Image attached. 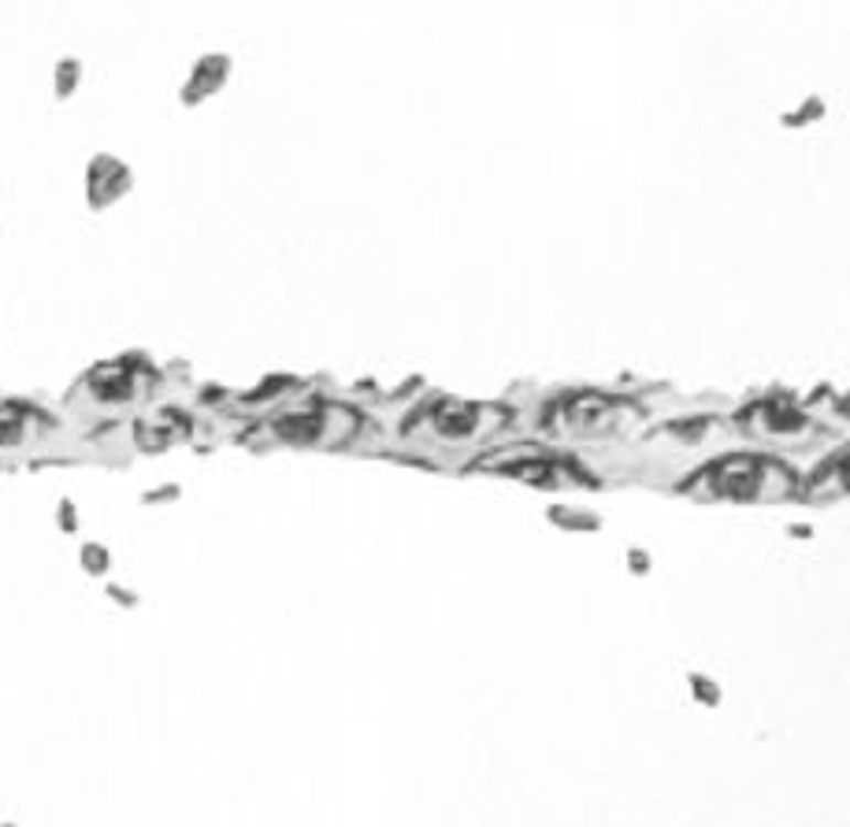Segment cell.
Instances as JSON below:
<instances>
[{"instance_id": "1", "label": "cell", "mask_w": 850, "mask_h": 827, "mask_svg": "<svg viewBox=\"0 0 850 827\" xmlns=\"http://www.w3.org/2000/svg\"><path fill=\"white\" fill-rule=\"evenodd\" d=\"M149 375H153V367H149L146 361L119 356V361L97 364L94 372L83 379V390L97 408H130L149 394V386H146Z\"/></svg>"}, {"instance_id": "8", "label": "cell", "mask_w": 850, "mask_h": 827, "mask_svg": "<svg viewBox=\"0 0 850 827\" xmlns=\"http://www.w3.org/2000/svg\"><path fill=\"white\" fill-rule=\"evenodd\" d=\"M56 524H60V530H67V535H75V530H78V513H75V502H71V497H64V502H60V508H56Z\"/></svg>"}, {"instance_id": "4", "label": "cell", "mask_w": 850, "mask_h": 827, "mask_svg": "<svg viewBox=\"0 0 850 827\" xmlns=\"http://www.w3.org/2000/svg\"><path fill=\"white\" fill-rule=\"evenodd\" d=\"M230 71H235V64H230L227 53H205L194 60V67L186 71V78H182L179 86V105L182 108H201L208 105L212 97L224 94V86L230 82Z\"/></svg>"}, {"instance_id": "5", "label": "cell", "mask_w": 850, "mask_h": 827, "mask_svg": "<svg viewBox=\"0 0 850 827\" xmlns=\"http://www.w3.org/2000/svg\"><path fill=\"white\" fill-rule=\"evenodd\" d=\"M276 434L290 445H312L327 434V416L320 412H287L276 420Z\"/></svg>"}, {"instance_id": "6", "label": "cell", "mask_w": 850, "mask_h": 827, "mask_svg": "<svg viewBox=\"0 0 850 827\" xmlns=\"http://www.w3.org/2000/svg\"><path fill=\"white\" fill-rule=\"evenodd\" d=\"M83 78H86V67H83V60L78 56H60L56 64H53V100H71L83 89Z\"/></svg>"}, {"instance_id": "2", "label": "cell", "mask_w": 850, "mask_h": 827, "mask_svg": "<svg viewBox=\"0 0 850 827\" xmlns=\"http://www.w3.org/2000/svg\"><path fill=\"white\" fill-rule=\"evenodd\" d=\"M135 193V168L116 152H94L83 168V201L89 212H108Z\"/></svg>"}, {"instance_id": "3", "label": "cell", "mask_w": 850, "mask_h": 827, "mask_svg": "<svg viewBox=\"0 0 850 827\" xmlns=\"http://www.w3.org/2000/svg\"><path fill=\"white\" fill-rule=\"evenodd\" d=\"M56 427L45 408L19 401V397H0V453H15V449L34 445Z\"/></svg>"}, {"instance_id": "10", "label": "cell", "mask_w": 850, "mask_h": 827, "mask_svg": "<svg viewBox=\"0 0 850 827\" xmlns=\"http://www.w3.org/2000/svg\"><path fill=\"white\" fill-rule=\"evenodd\" d=\"M108 598H112V601H127V605H135V598H130V590L127 587H108Z\"/></svg>"}, {"instance_id": "9", "label": "cell", "mask_w": 850, "mask_h": 827, "mask_svg": "<svg viewBox=\"0 0 850 827\" xmlns=\"http://www.w3.org/2000/svg\"><path fill=\"white\" fill-rule=\"evenodd\" d=\"M182 490L179 486H160V490H149L146 494V505H160V502H168V497H179Z\"/></svg>"}, {"instance_id": "7", "label": "cell", "mask_w": 850, "mask_h": 827, "mask_svg": "<svg viewBox=\"0 0 850 827\" xmlns=\"http://www.w3.org/2000/svg\"><path fill=\"white\" fill-rule=\"evenodd\" d=\"M78 560H83L86 576H108V568H112V554H108L105 543H83Z\"/></svg>"}]
</instances>
